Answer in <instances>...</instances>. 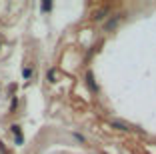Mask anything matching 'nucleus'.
Instances as JSON below:
<instances>
[{
    "label": "nucleus",
    "instance_id": "obj_7",
    "mask_svg": "<svg viewBox=\"0 0 156 154\" xmlns=\"http://www.w3.org/2000/svg\"><path fill=\"white\" fill-rule=\"evenodd\" d=\"M22 76L24 78H30V76H32V70H30V68H24V70H22Z\"/></svg>",
    "mask_w": 156,
    "mask_h": 154
},
{
    "label": "nucleus",
    "instance_id": "obj_8",
    "mask_svg": "<svg viewBox=\"0 0 156 154\" xmlns=\"http://www.w3.org/2000/svg\"><path fill=\"white\" fill-rule=\"evenodd\" d=\"M72 136H74V138H76V140H80V142H84V136H82V134H78V132H74V134H72Z\"/></svg>",
    "mask_w": 156,
    "mask_h": 154
},
{
    "label": "nucleus",
    "instance_id": "obj_1",
    "mask_svg": "<svg viewBox=\"0 0 156 154\" xmlns=\"http://www.w3.org/2000/svg\"><path fill=\"white\" fill-rule=\"evenodd\" d=\"M118 20H120V14H112L110 18H108V22L104 24V30H112V28L118 24Z\"/></svg>",
    "mask_w": 156,
    "mask_h": 154
},
{
    "label": "nucleus",
    "instance_id": "obj_2",
    "mask_svg": "<svg viewBox=\"0 0 156 154\" xmlns=\"http://www.w3.org/2000/svg\"><path fill=\"white\" fill-rule=\"evenodd\" d=\"M86 84H88V88H90L92 94H96V92H98V86H96V82H94V76H92V72L86 74Z\"/></svg>",
    "mask_w": 156,
    "mask_h": 154
},
{
    "label": "nucleus",
    "instance_id": "obj_6",
    "mask_svg": "<svg viewBox=\"0 0 156 154\" xmlns=\"http://www.w3.org/2000/svg\"><path fill=\"white\" fill-rule=\"evenodd\" d=\"M40 8H42V12H48V10L52 8V2H42V6H40Z\"/></svg>",
    "mask_w": 156,
    "mask_h": 154
},
{
    "label": "nucleus",
    "instance_id": "obj_4",
    "mask_svg": "<svg viewBox=\"0 0 156 154\" xmlns=\"http://www.w3.org/2000/svg\"><path fill=\"white\" fill-rule=\"evenodd\" d=\"M46 78H48L50 82H56V68H50L48 74H46Z\"/></svg>",
    "mask_w": 156,
    "mask_h": 154
},
{
    "label": "nucleus",
    "instance_id": "obj_5",
    "mask_svg": "<svg viewBox=\"0 0 156 154\" xmlns=\"http://www.w3.org/2000/svg\"><path fill=\"white\" fill-rule=\"evenodd\" d=\"M106 14H108V10H98V12H96V16H94V18H96V20H102V18H106Z\"/></svg>",
    "mask_w": 156,
    "mask_h": 154
},
{
    "label": "nucleus",
    "instance_id": "obj_3",
    "mask_svg": "<svg viewBox=\"0 0 156 154\" xmlns=\"http://www.w3.org/2000/svg\"><path fill=\"white\" fill-rule=\"evenodd\" d=\"M112 126L118 128V130H128V124H126V122H118V120H116V122H112Z\"/></svg>",
    "mask_w": 156,
    "mask_h": 154
}]
</instances>
